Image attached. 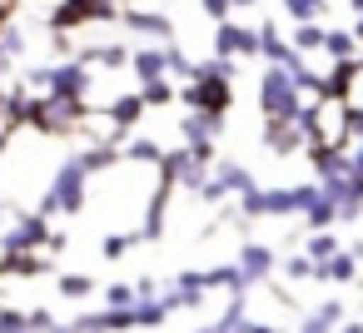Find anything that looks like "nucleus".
I'll return each instance as SVG.
<instances>
[{"label": "nucleus", "mask_w": 363, "mask_h": 333, "mask_svg": "<svg viewBox=\"0 0 363 333\" xmlns=\"http://www.w3.org/2000/svg\"><path fill=\"white\" fill-rule=\"evenodd\" d=\"M303 125H308V149H348V140H353V130H348L353 125V110H348L343 95L308 100Z\"/></svg>", "instance_id": "f257e3e1"}, {"label": "nucleus", "mask_w": 363, "mask_h": 333, "mask_svg": "<svg viewBox=\"0 0 363 333\" xmlns=\"http://www.w3.org/2000/svg\"><path fill=\"white\" fill-rule=\"evenodd\" d=\"M179 100L189 110H219V115H229V105H234V60L214 55L209 65H194V80L179 90Z\"/></svg>", "instance_id": "f03ea898"}, {"label": "nucleus", "mask_w": 363, "mask_h": 333, "mask_svg": "<svg viewBox=\"0 0 363 333\" xmlns=\"http://www.w3.org/2000/svg\"><path fill=\"white\" fill-rule=\"evenodd\" d=\"M323 194V184L313 179V184H289V189H249V194H239V214L244 219H284V214H303L313 199Z\"/></svg>", "instance_id": "7ed1b4c3"}, {"label": "nucleus", "mask_w": 363, "mask_h": 333, "mask_svg": "<svg viewBox=\"0 0 363 333\" xmlns=\"http://www.w3.org/2000/svg\"><path fill=\"white\" fill-rule=\"evenodd\" d=\"M85 194H90V169H85L80 154H70V159L55 164L50 189L40 194L35 209H40V214H80V209H85Z\"/></svg>", "instance_id": "20e7f679"}, {"label": "nucleus", "mask_w": 363, "mask_h": 333, "mask_svg": "<svg viewBox=\"0 0 363 333\" xmlns=\"http://www.w3.org/2000/svg\"><path fill=\"white\" fill-rule=\"evenodd\" d=\"M259 110H264V120H298L308 110L289 65H269L264 70V80H259Z\"/></svg>", "instance_id": "39448f33"}, {"label": "nucleus", "mask_w": 363, "mask_h": 333, "mask_svg": "<svg viewBox=\"0 0 363 333\" xmlns=\"http://www.w3.org/2000/svg\"><path fill=\"white\" fill-rule=\"evenodd\" d=\"M85 115H90V105L75 100V95H40L30 125H35L40 135H75V130L85 125Z\"/></svg>", "instance_id": "423d86ee"}, {"label": "nucleus", "mask_w": 363, "mask_h": 333, "mask_svg": "<svg viewBox=\"0 0 363 333\" xmlns=\"http://www.w3.org/2000/svg\"><path fill=\"white\" fill-rule=\"evenodd\" d=\"M209 164H214V159H199L189 145H179V149H164V159H160V179H169L174 189L199 194V189L209 184Z\"/></svg>", "instance_id": "0eeeda50"}, {"label": "nucleus", "mask_w": 363, "mask_h": 333, "mask_svg": "<svg viewBox=\"0 0 363 333\" xmlns=\"http://www.w3.org/2000/svg\"><path fill=\"white\" fill-rule=\"evenodd\" d=\"M125 0H60V11L50 16V30L65 35L75 26H100V21H120Z\"/></svg>", "instance_id": "6e6552de"}, {"label": "nucleus", "mask_w": 363, "mask_h": 333, "mask_svg": "<svg viewBox=\"0 0 363 333\" xmlns=\"http://www.w3.org/2000/svg\"><path fill=\"white\" fill-rule=\"evenodd\" d=\"M219 130H224V115H219V110H189V115L179 120V140H184L199 159H214Z\"/></svg>", "instance_id": "1a4fd4ad"}, {"label": "nucleus", "mask_w": 363, "mask_h": 333, "mask_svg": "<svg viewBox=\"0 0 363 333\" xmlns=\"http://www.w3.org/2000/svg\"><path fill=\"white\" fill-rule=\"evenodd\" d=\"M95 65H85L80 55L75 60H60V65H50V95H75V100H90V85H95V75H90Z\"/></svg>", "instance_id": "9d476101"}, {"label": "nucleus", "mask_w": 363, "mask_h": 333, "mask_svg": "<svg viewBox=\"0 0 363 333\" xmlns=\"http://www.w3.org/2000/svg\"><path fill=\"white\" fill-rule=\"evenodd\" d=\"M249 189H254V174H249L244 164L224 159V164H219V169L209 174V184L199 189V199H204V204H219L224 194H249Z\"/></svg>", "instance_id": "9b49d317"}, {"label": "nucleus", "mask_w": 363, "mask_h": 333, "mask_svg": "<svg viewBox=\"0 0 363 333\" xmlns=\"http://www.w3.org/2000/svg\"><path fill=\"white\" fill-rule=\"evenodd\" d=\"M214 55H224V60L259 55V30H249V26H234V21H219V30H214Z\"/></svg>", "instance_id": "f8f14e48"}, {"label": "nucleus", "mask_w": 363, "mask_h": 333, "mask_svg": "<svg viewBox=\"0 0 363 333\" xmlns=\"http://www.w3.org/2000/svg\"><path fill=\"white\" fill-rule=\"evenodd\" d=\"M264 145H269L274 154H298V149H308V125H303V115H298V120H269V125H264Z\"/></svg>", "instance_id": "ddd939ff"}, {"label": "nucleus", "mask_w": 363, "mask_h": 333, "mask_svg": "<svg viewBox=\"0 0 363 333\" xmlns=\"http://www.w3.org/2000/svg\"><path fill=\"white\" fill-rule=\"evenodd\" d=\"M120 21L135 30V35H145V40H174V21L164 16V11H145V6H125L120 11Z\"/></svg>", "instance_id": "4468645a"}, {"label": "nucleus", "mask_w": 363, "mask_h": 333, "mask_svg": "<svg viewBox=\"0 0 363 333\" xmlns=\"http://www.w3.org/2000/svg\"><path fill=\"white\" fill-rule=\"evenodd\" d=\"M204 293H209L204 269H184V273L174 278V288L164 293V303H169V308H199V303H204Z\"/></svg>", "instance_id": "2eb2a0df"}, {"label": "nucleus", "mask_w": 363, "mask_h": 333, "mask_svg": "<svg viewBox=\"0 0 363 333\" xmlns=\"http://www.w3.org/2000/svg\"><path fill=\"white\" fill-rule=\"evenodd\" d=\"M239 269H244V278H249V283H264V278L279 269V259H274V249H269V244L249 239V244H239Z\"/></svg>", "instance_id": "dca6fc26"}, {"label": "nucleus", "mask_w": 363, "mask_h": 333, "mask_svg": "<svg viewBox=\"0 0 363 333\" xmlns=\"http://www.w3.org/2000/svg\"><path fill=\"white\" fill-rule=\"evenodd\" d=\"M259 55H264L269 65H289V70H294V65H303V55L294 50V40H284V35L274 30V21H269V26H259Z\"/></svg>", "instance_id": "f3484780"}, {"label": "nucleus", "mask_w": 363, "mask_h": 333, "mask_svg": "<svg viewBox=\"0 0 363 333\" xmlns=\"http://www.w3.org/2000/svg\"><path fill=\"white\" fill-rule=\"evenodd\" d=\"M130 70H135V80H140V85H145V80H160V75H169L164 40H155V45H135V55H130Z\"/></svg>", "instance_id": "a211bd4d"}, {"label": "nucleus", "mask_w": 363, "mask_h": 333, "mask_svg": "<svg viewBox=\"0 0 363 333\" xmlns=\"http://www.w3.org/2000/svg\"><path fill=\"white\" fill-rule=\"evenodd\" d=\"M313 278H318V283H353V278H358V254H353V249H338L333 259L318 264Z\"/></svg>", "instance_id": "6ab92c4d"}, {"label": "nucleus", "mask_w": 363, "mask_h": 333, "mask_svg": "<svg viewBox=\"0 0 363 333\" xmlns=\"http://www.w3.org/2000/svg\"><path fill=\"white\" fill-rule=\"evenodd\" d=\"M169 189H174V184H169V179H160L155 199L145 204V219H140V234H145V239H160V234H164V209H169Z\"/></svg>", "instance_id": "aec40b11"}, {"label": "nucleus", "mask_w": 363, "mask_h": 333, "mask_svg": "<svg viewBox=\"0 0 363 333\" xmlns=\"http://www.w3.org/2000/svg\"><path fill=\"white\" fill-rule=\"evenodd\" d=\"M130 55H135L130 45H85V50H80V60L95 65V70H125Z\"/></svg>", "instance_id": "412c9836"}, {"label": "nucleus", "mask_w": 363, "mask_h": 333, "mask_svg": "<svg viewBox=\"0 0 363 333\" xmlns=\"http://www.w3.org/2000/svg\"><path fill=\"white\" fill-rule=\"evenodd\" d=\"M289 40H294V50H298V55L308 60V55H323V40H328V30H323L318 21H298Z\"/></svg>", "instance_id": "4be33fe9"}, {"label": "nucleus", "mask_w": 363, "mask_h": 333, "mask_svg": "<svg viewBox=\"0 0 363 333\" xmlns=\"http://www.w3.org/2000/svg\"><path fill=\"white\" fill-rule=\"evenodd\" d=\"M145 110H150V105H145L140 90H135V95H110V105H105V115H110L115 125H140Z\"/></svg>", "instance_id": "5701e85b"}, {"label": "nucleus", "mask_w": 363, "mask_h": 333, "mask_svg": "<svg viewBox=\"0 0 363 333\" xmlns=\"http://www.w3.org/2000/svg\"><path fill=\"white\" fill-rule=\"evenodd\" d=\"M204 278H209V288H229V293H249V288H254V283L244 278L239 259H234V264H214V269H204Z\"/></svg>", "instance_id": "b1692460"}, {"label": "nucleus", "mask_w": 363, "mask_h": 333, "mask_svg": "<svg viewBox=\"0 0 363 333\" xmlns=\"http://www.w3.org/2000/svg\"><path fill=\"white\" fill-rule=\"evenodd\" d=\"M338 323H343V303H338V298H328V303H318V308L298 323V333H333Z\"/></svg>", "instance_id": "393cba45"}, {"label": "nucleus", "mask_w": 363, "mask_h": 333, "mask_svg": "<svg viewBox=\"0 0 363 333\" xmlns=\"http://www.w3.org/2000/svg\"><path fill=\"white\" fill-rule=\"evenodd\" d=\"M358 45H363V40H358L353 30H328L323 55H328V60H338V65H348V60H363V55H358Z\"/></svg>", "instance_id": "a878e982"}, {"label": "nucleus", "mask_w": 363, "mask_h": 333, "mask_svg": "<svg viewBox=\"0 0 363 333\" xmlns=\"http://www.w3.org/2000/svg\"><path fill=\"white\" fill-rule=\"evenodd\" d=\"M303 219H308V229H333V224H338V199L323 189V194L303 209Z\"/></svg>", "instance_id": "bb28decb"}, {"label": "nucleus", "mask_w": 363, "mask_h": 333, "mask_svg": "<svg viewBox=\"0 0 363 333\" xmlns=\"http://www.w3.org/2000/svg\"><path fill=\"white\" fill-rule=\"evenodd\" d=\"M343 244L333 239V229H308V239H303V254L313 259V264H323V259H333Z\"/></svg>", "instance_id": "cd10ccee"}, {"label": "nucleus", "mask_w": 363, "mask_h": 333, "mask_svg": "<svg viewBox=\"0 0 363 333\" xmlns=\"http://www.w3.org/2000/svg\"><path fill=\"white\" fill-rule=\"evenodd\" d=\"M169 313H174V308L164 303V293H160V298H140V303H135V323H140V328H160Z\"/></svg>", "instance_id": "c85d7f7f"}, {"label": "nucleus", "mask_w": 363, "mask_h": 333, "mask_svg": "<svg viewBox=\"0 0 363 333\" xmlns=\"http://www.w3.org/2000/svg\"><path fill=\"white\" fill-rule=\"evenodd\" d=\"M120 154H125L130 164H160V159H164V149H160L155 140H130V145H125Z\"/></svg>", "instance_id": "c756f323"}, {"label": "nucleus", "mask_w": 363, "mask_h": 333, "mask_svg": "<svg viewBox=\"0 0 363 333\" xmlns=\"http://www.w3.org/2000/svg\"><path fill=\"white\" fill-rule=\"evenodd\" d=\"M140 95H145V105H169V100H179V90L169 85V75H160V80H145V85H140Z\"/></svg>", "instance_id": "7c9ffc66"}, {"label": "nucleus", "mask_w": 363, "mask_h": 333, "mask_svg": "<svg viewBox=\"0 0 363 333\" xmlns=\"http://www.w3.org/2000/svg\"><path fill=\"white\" fill-rule=\"evenodd\" d=\"M284 11H289V21L298 26V21H318V16L328 11V0H284Z\"/></svg>", "instance_id": "2f4dec72"}, {"label": "nucleus", "mask_w": 363, "mask_h": 333, "mask_svg": "<svg viewBox=\"0 0 363 333\" xmlns=\"http://www.w3.org/2000/svg\"><path fill=\"white\" fill-rule=\"evenodd\" d=\"M60 298H90L95 293V278H85V273H60Z\"/></svg>", "instance_id": "473e14b6"}, {"label": "nucleus", "mask_w": 363, "mask_h": 333, "mask_svg": "<svg viewBox=\"0 0 363 333\" xmlns=\"http://www.w3.org/2000/svg\"><path fill=\"white\" fill-rule=\"evenodd\" d=\"M70 333H115V318H110V308H100V313L75 318V323H70Z\"/></svg>", "instance_id": "72a5a7b5"}, {"label": "nucleus", "mask_w": 363, "mask_h": 333, "mask_svg": "<svg viewBox=\"0 0 363 333\" xmlns=\"http://www.w3.org/2000/svg\"><path fill=\"white\" fill-rule=\"evenodd\" d=\"M164 55H169V75H174V80H194V60H189L174 40H164Z\"/></svg>", "instance_id": "f704fd0d"}, {"label": "nucleus", "mask_w": 363, "mask_h": 333, "mask_svg": "<svg viewBox=\"0 0 363 333\" xmlns=\"http://www.w3.org/2000/svg\"><path fill=\"white\" fill-rule=\"evenodd\" d=\"M140 239H145V234H105V239H100V254H105V259H125L130 244H140Z\"/></svg>", "instance_id": "c9c22d12"}, {"label": "nucleus", "mask_w": 363, "mask_h": 333, "mask_svg": "<svg viewBox=\"0 0 363 333\" xmlns=\"http://www.w3.org/2000/svg\"><path fill=\"white\" fill-rule=\"evenodd\" d=\"M135 303H140L135 283H110L105 288V308H135Z\"/></svg>", "instance_id": "e433bc0d"}, {"label": "nucleus", "mask_w": 363, "mask_h": 333, "mask_svg": "<svg viewBox=\"0 0 363 333\" xmlns=\"http://www.w3.org/2000/svg\"><path fill=\"white\" fill-rule=\"evenodd\" d=\"M0 333H35V328H30V313H21V308H0Z\"/></svg>", "instance_id": "4c0bfd02"}, {"label": "nucleus", "mask_w": 363, "mask_h": 333, "mask_svg": "<svg viewBox=\"0 0 363 333\" xmlns=\"http://www.w3.org/2000/svg\"><path fill=\"white\" fill-rule=\"evenodd\" d=\"M284 273H289L294 283H303V278H313V273H318V264H313L308 254H294V259L284 264Z\"/></svg>", "instance_id": "58836bf2"}, {"label": "nucleus", "mask_w": 363, "mask_h": 333, "mask_svg": "<svg viewBox=\"0 0 363 333\" xmlns=\"http://www.w3.org/2000/svg\"><path fill=\"white\" fill-rule=\"evenodd\" d=\"M30 328H35V333H60V323H55L50 308H30Z\"/></svg>", "instance_id": "ea45409f"}, {"label": "nucleus", "mask_w": 363, "mask_h": 333, "mask_svg": "<svg viewBox=\"0 0 363 333\" xmlns=\"http://www.w3.org/2000/svg\"><path fill=\"white\" fill-rule=\"evenodd\" d=\"M229 11H234V0H204V16L209 21H229Z\"/></svg>", "instance_id": "a19ab883"}, {"label": "nucleus", "mask_w": 363, "mask_h": 333, "mask_svg": "<svg viewBox=\"0 0 363 333\" xmlns=\"http://www.w3.org/2000/svg\"><path fill=\"white\" fill-rule=\"evenodd\" d=\"M135 293H140V298H160V283H155V278H135Z\"/></svg>", "instance_id": "79ce46f5"}, {"label": "nucleus", "mask_w": 363, "mask_h": 333, "mask_svg": "<svg viewBox=\"0 0 363 333\" xmlns=\"http://www.w3.org/2000/svg\"><path fill=\"white\" fill-rule=\"evenodd\" d=\"M348 154H353V169L363 174V140H353V149H348Z\"/></svg>", "instance_id": "37998d69"}, {"label": "nucleus", "mask_w": 363, "mask_h": 333, "mask_svg": "<svg viewBox=\"0 0 363 333\" xmlns=\"http://www.w3.org/2000/svg\"><path fill=\"white\" fill-rule=\"evenodd\" d=\"M11 214H16L11 204H0V229H6V224H11Z\"/></svg>", "instance_id": "c03bdc74"}, {"label": "nucleus", "mask_w": 363, "mask_h": 333, "mask_svg": "<svg viewBox=\"0 0 363 333\" xmlns=\"http://www.w3.org/2000/svg\"><path fill=\"white\" fill-rule=\"evenodd\" d=\"M338 333H363V323H338Z\"/></svg>", "instance_id": "a18cd8bd"}, {"label": "nucleus", "mask_w": 363, "mask_h": 333, "mask_svg": "<svg viewBox=\"0 0 363 333\" xmlns=\"http://www.w3.org/2000/svg\"><path fill=\"white\" fill-rule=\"evenodd\" d=\"M249 333H279V328H274V323H254Z\"/></svg>", "instance_id": "49530a36"}, {"label": "nucleus", "mask_w": 363, "mask_h": 333, "mask_svg": "<svg viewBox=\"0 0 363 333\" xmlns=\"http://www.w3.org/2000/svg\"><path fill=\"white\" fill-rule=\"evenodd\" d=\"M353 35H358V40H363V11H358V21H353Z\"/></svg>", "instance_id": "de8ad7c7"}, {"label": "nucleus", "mask_w": 363, "mask_h": 333, "mask_svg": "<svg viewBox=\"0 0 363 333\" xmlns=\"http://www.w3.org/2000/svg\"><path fill=\"white\" fill-rule=\"evenodd\" d=\"M194 333H214V323H204V328H194Z\"/></svg>", "instance_id": "09e8293b"}, {"label": "nucleus", "mask_w": 363, "mask_h": 333, "mask_svg": "<svg viewBox=\"0 0 363 333\" xmlns=\"http://www.w3.org/2000/svg\"><path fill=\"white\" fill-rule=\"evenodd\" d=\"M234 6H259V0H234Z\"/></svg>", "instance_id": "8fccbe9b"}, {"label": "nucleus", "mask_w": 363, "mask_h": 333, "mask_svg": "<svg viewBox=\"0 0 363 333\" xmlns=\"http://www.w3.org/2000/svg\"><path fill=\"white\" fill-rule=\"evenodd\" d=\"M0 21H6V16H0Z\"/></svg>", "instance_id": "3c124183"}]
</instances>
